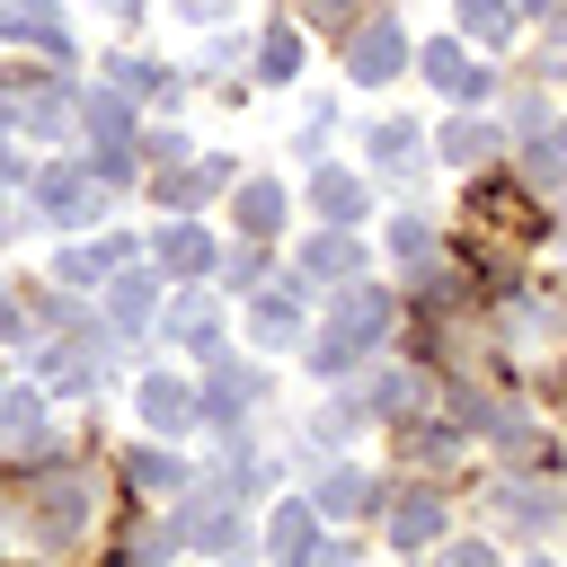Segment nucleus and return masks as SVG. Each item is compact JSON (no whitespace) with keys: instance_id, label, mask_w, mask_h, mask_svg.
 Returning a JSON list of instances; mask_svg holds the SVG:
<instances>
[{"instance_id":"1","label":"nucleus","mask_w":567,"mask_h":567,"mask_svg":"<svg viewBox=\"0 0 567 567\" xmlns=\"http://www.w3.org/2000/svg\"><path fill=\"white\" fill-rule=\"evenodd\" d=\"M381 337H390V292L381 284H337V310H328V328H319V346H310V372H354V363H372L381 354Z\"/></svg>"},{"instance_id":"2","label":"nucleus","mask_w":567,"mask_h":567,"mask_svg":"<svg viewBox=\"0 0 567 567\" xmlns=\"http://www.w3.org/2000/svg\"><path fill=\"white\" fill-rule=\"evenodd\" d=\"M399 62H408V35H399V18H363V27H346V71H354V89H381V80H399Z\"/></svg>"},{"instance_id":"3","label":"nucleus","mask_w":567,"mask_h":567,"mask_svg":"<svg viewBox=\"0 0 567 567\" xmlns=\"http://www.w3.org/2000/svg\"><path fill=\"white\" fill-rule=\"evenodd\" d=\"M97 204H106V195H97V177L53 159V168H35V213H27V221H53V230H71V221H89Z\"/></svg>"},{"instance_id":"4","label":"nucleus","mask_w":567,"mask_h":567,"mask_svg":"<svg viewBox=\"0 0 567 567\" xmlns=\"http://www.w3.org/2000/svg\"><path fill=\"white\" fill-rule=\"evenodd\" d=\"M266 399V372L257 363H230V354H213V381H204V416H213V434H239V408H257Z\"/></svg>"},{"instance_id":"5","label":"nucleus","mask_w":567,"mask_h":567,"mask_svg":"<svg viewBox=\"0 0 567 567\" xmlns=\"http://www.w3.org/2000/svg\"><path fill=\"white\" fill-rule=\"evenodd\" d=\"M89 505H97V496H89V470L44 478V487H35V532H44V540H80V532H89Z\"/></svg>"},{"instance_id":"6","label":"nucleus","mask_w":567,"mask_h":567,"mask_svg":"<svg viewBox=\"0 0 567 567\" xmlns=\"http://www.w3.org/2000/svg\"><path fill=\"white\" fill-rule=\"evenodd\" d=\"M0 44H44V53H71V18L53 0H0Z\"/></svg>"},{"instance_id":"7","label":"nucleus","mask_w":567,"mask_h":567,"mask_svg":"<svg viewBox=\"0 0 567 567\" xmlns=\"http://www.w3.org/2000/svg\"><path fill=\"white\" fill-rule=\"evenodd\" d=\"M159 319V266H115V337H142Z\"/></svg>"},{"instance_id":"8","label":"nucleus","mask_w":567,"mask_h":567,"mask_svg":"<svg viewBox=\"0 0 567 567\" xmlns=\"http://www.w3.org/2000/svg\"><path fill=\"white\" fill-rule=\"evenodd\" d=\"M310 204H319V221H346V230H354V221L372 213V186H363L354 168H319V177H310Z\"/></svg>"},{"instance_id":"9","label":"nucleus","mask_w":567,"mask_h":567,"mask_svg":"<svg viewBox=\"0 0 567 567\" xmlns=\"http://www.w3.org/2000/svg\"><path fill=\"white\" fill-rule=\"evenodd\" d=\"M301 275H319V284H346V275H363V239H354L346 221H328V230L301 248Z\"/></svg>"},{"instance_id":"10","label":"nucleus","mask_w":567,"mask_h":567,"mask_svg":"<svg viewBox=\"0 0 567 567\" xmlns=\"http://www.w3.org/2000/svg\"><path fill=\"white\" fill-rule=\"evenodd\" d=\"M133 408H142V425H151V434H186V425H195V390H186V381H168V372H151Z\"/></svg>"},{"instance_id":"11","label":"nucleus","mask_w":567,"mask_h":567,"mask_svg":"<svg viewBox=\"0 0 567 567\" xmlns=\"http://www.w3.org/2000/svg\"><path fill=\"white\" fill-rule=\"evenodd\" d=\"M310 505H319L328 523H354V514H372V505H381V478H372V470H328Z\"/></svg>"},{"instance_id":"12","label":"nucleus","mask_w":567,"mask_h":567,"mask_svg":"<svg viewBox=\"0 0 567 567\" xmlns=\"http://www.w3.org/2000/svg\"><path fill=\"white\" fill-rule=\"evenodd\" d=\"M425 80H434L443 97H461V106H478V97H487V71H478L461 44H425Z\"/></svg>"},{"instance_id":"13","label":"nucleus","mask_w":567,"mask_h":567,"mask_svg":"<svg viewBox=\"0 0 567 567\" xmlns=\"http://www.w3.org/2000/svg\"><path fill=\"white\" fill-rule=\"evenodd\" d=\"M390 540H399V549H425V540H443V496H434V487H408V496L390 505Z\"/></svg>"},{"instance_id":"14","label":"nucleus","mask_w":567,"mask_h":567,"mask_svg":"<svg viewBox=\"0 0 567 567\" xmlns=\"http://www.w3.org/2000/svg\"><path fill=\"white\" fill-rule=\"evenodd\" d=\"M266 549H275V558H319V505H275Z\"/></svg>"},{"instance_id":"15","label":"nucleus","mask_w":567,"mask_h":567,"mask_svg":"<svg viewBox=\"0 0 567 567\" xmlns=\"http://www.w3.org/2000/svg\"><path fill=\"white\" fill-rule=\"evenodd\" d=\"M284 213H292V204H284V186H275V177H248V186H239V230H248V239H275V230H284Z\"/></svg>"},{"instance_id":"16","label":"nucleus","mask_w":567,"mask_h":567,"mask_svg":"<svg viewBox=\"0 0 567 567\" xmlns=\"http://www.w3.org/2000/svg\"><path fill=\"white\" fill-rule=\"evenodd\" d=\"M35 425H44V399L35 390H0V452H35L44 443Z\"/></svg>"},{"instance_id":"17","label":"nucleus","mask_w":567,"mask_h":567,"mask_svg":"<svg viewBox=\"0 0 567 567\" xmlns=\"http://www.w3.org/2000/svg\"><path fill=\"white\" fill-rule=\"evenodd\" d=\"M168 328H177L195 354H213V346H221V301H213V292H186V301L168 310Z\"/></svg>"},{"instance_id":"18","label":"nucleus","mask_w":567,"mask_h":567,"mask_svg":"<svg viewBox=\"0 0 567 567\" xmlns=\"http://www.w3.org/2000/svg\"><path fill=\"white\" fill-rule=\"evenodd\" d=\"M248 328H257V346H292L301 337V292H257Z\"/></svg>"},{"instance_id":"19","label":"nucleus","mask_w":567,"mask_h":567,"mask_svg":"<svg viewBox=\"0 0 567 567\" xmlns=\"http://www.w3.org/2000/svg\"><path fill=\"white\" fill-rule=\"evenodd\" d=\"M434 142H443V159H452V168H478V159L496 151V124H478V115H452Z\"/></svg>"},{"instance_id":"20","label":"nucleus","mask_w":567,"mask_h":567,"mask_svg":"<svg viewBox=\"0 0 567 567\" xmlns=\"http://www.w3.org/2000/svg\"><path fill=\"white\" fill-rule=\"evenodd\" d=\"M416 142H425L416 124H381V133H372V168H381V177H416Z\"/></svg>"},{"instance_id":"21","label":"nucleus","mask_w":567,"mask_h":567,"mask_svg":"<svg viewBox=\"0 0 567 567\" xmlns=\"http://www.w3.org/2000/svg\"><path fill=\"white\" fill-rule=\"evenodd\" d=\"M159 266H168V275H204V266H213V239H204L195 221H177V230H159Z\"/></svg>"},{"instance_id":"22","label":"nucleus","mask_w":567,"mask_h":567,"mask_svg":"<svg viewBox=\"0 0 567 567\" xmlns=\"http://www.w3.org/2000/svg\"><path fill=\"white\" fill-rule=\"evenodd\" d=\"M292 71H301V35H292V27H266V44H257V80L284 89Z\"/></svg>"},{"instance_id":"23","label":"nucleus","mask_w":567,"mask_h":567,"mask_svg":"<svg viewBox=\"0 0 567 567\" xmlns=\"http://www.w3.org/2000/svg\"><path fill=\"white\" fill-rule=\"evenodd\" d=\"M106 71H115L124 97H168V62H151V53H115Z\"/></svg>"},{"instance_id":"24","label":"nucleus","mask_w":567,"mask_h":567,"mask_svg":"<svg viewBox=\"0 0 567 567\" xmlns=\"http://www.w3.org/2000/svg\"><path fill=\"white\" fill-rule=\"evenodd\" d=\"M487 514H505L514 532H540V523H549V505H540V487H496V496H487Z\"/></svg>"},{"instance_id":"25","label":"nucleus","mask_w":567,"mask_h":567,"mask_svg":"<svg viewBox=\"0 0 567 567\" xmlns=\"http://www.w3.org/2000/svg\"><path fill=\"white\" fill-rule=\"evenodd\" d=\"M133 487H151V496H177V487H186V461H168V452H133Z\"/></svg>"},{"instance_id":"26","label":"nucleus","mask_w":567,"mask_h":567,"mask_svg":"<svg viewBox=\"0 0 567 567\" xmlns=\"http://www.w3.org/2000/svg\"><path fill=\"white\" fill-rule=\"evenodd\" d=\"M461 27L487 35V44H505V35H514V9H505V0H461Z\"/></svg>"},{"instance_id":"27","label":"nucleus","mask_w":567,"mask_h":567,"mask_svg":"<svg viewBox=\"0 0 567 567\" xmlns=\"http://www.w3.org/2000/svg\"><path fill=\"white\" fill-rule=\"evenodd\" d=\"M390 248H399V257H408V266H425V257H434V230H425V221H416V213H408V221H399V230H390Z\"/></svg>"},{"instance_id":"28","label":"nucleus","mask_w":567,"mask_h":567,"mask_svg":"<svg viewBox=\"0 0 567 567\" xmlns=\"http://www.w3.org/2000/svg\"><path fill=\"white\" fill-rule=\"evenodd\" d=\"M53 284H71V292H89V284H97V248H62V266H53Z\"/></svg>"},{"instance_id":"29","label":"nucleus","mask_w":567,"mask_h":567,"mask_svg":"<svg viewBox=\"0 0 567 567\" xmlns=\"http://www.w3.org/2000/svg\"><path fill=\"white\" fill-rule=\"evenodd\" d=\"M408 461H452V434L443 425H408Z\"/></svg>"},{"instance_id":"30","label":"nucleus","mask_w":567,"mask_h":567,"mask_svg":"<svg viewBox=\"0 0 567 567\" xmlns=\"http://www.w3.org/2000/svg\"><path fill=\"white\" fill-rule=\"evenodd\" d=\"M558 18V35H549V71H567V9H549Z\"/></svg>"},{"instance_id":"31","label":"nucleus","mask_w":567,"mask_h":567,"mask_svg":"<svg viewBox=\"0 0 567 567\" xmlns=\"http://www.w3.org/2000/svg\"><path fill=\"white\" fill-rule=\"evenodd\" d=\"M0 337H18V301L9 292H0Z\"/></svg>"},{"instance_id":"32","label":"nucleus","mask_w":567,"mask_h":567,"mask_svg":"<svg viewBox=\"0 0 567 567\" xmlns=\"http://www.w3.org/2000/svg\"><path fill=\"white\" fill-rule=\"evenodd\" d=\"M97 9H106V18H133V9H142V0H97Z\"/></svg>"},{"instance_id":"33","label":"nucleus","mask_w":567,"mask_h":567,"mask_svg":"<svg viewBox=\"0 0 567 567\" xmlns=\"http://www.w3.org/2000/svg\"><path fill=\"white\" fill-rule=\"evenodd\" d=\"M0 532H9V505H0Z\"/></svg>"},{"instance_id":"34","label":"nucleus","mask_w":567,"mask_h":567,"mask_svg":"<svg viewBox=\"0 0 567 567\" xmlns=\"http://www.w3.org/2000/svg\"><path fill=\"white\" fill-rule=\"evenodd\" d=\"M558 328H567V301H558Z\"/></svg>"},{"instance_id":"35","label":"nucleus","mask_w":567,"mask_h":567,"mask_svg":"<svg viewBox=\"0 0 567 567\" xmlns=\"http://www.w3.org/2000/svg\"><path fill=\"white\" fill-rule=\"evenodd\" d=\"M558 142H567V124H558Z\"/></svg>"}]
</instances>
